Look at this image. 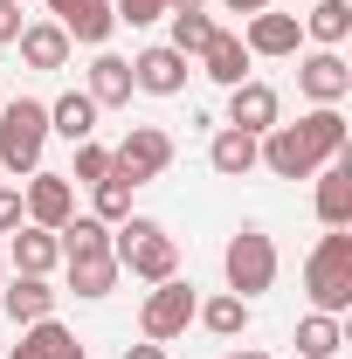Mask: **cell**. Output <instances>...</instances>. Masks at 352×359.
Instances as JSON below:
<instances>
[{
  "label": "cell",
  "mask_w": 352,
  "mask_h": 359,
  "mask_svg": "<svg viewBox=\"0 0 352 359\" xmlns=\"http://www.w3.org/2000/svg\"><path fill=\"white\" fill-rule=\"evenodd\" d=\"M304 297H311V311H325V318L352 311V235L346 228H325L318 249L304 256Z\"/></svg>",
  "instance_id": "obj_1"
},
{
  "label": "cell",
  "mask_w": 352,
  "mask_h": 359,
  "mask_svg": "<svg viewBox=\"0 0 352 359\" xmlns=\"http://www.w3.org/2000/svg\"><path fill=\"white\" fill-rule=\"evenodd\" d=\"M111 256H118V269H132V276H145V283L180 276V242L152 222V215H125V222L111 228Z\"/></svg>",
  "instance_id": "obj_2"
},
{
  "label": "cell",
  "mask_w": 352,
  "mask_h": 359,
  "mask_svg": "<svg viewBox=\"0 0 352 359\" xmlns=\"http://www.w3.org/2000/svg\"><path fill=\"white\" fill-rule=\"evenodd\" d=\"M42 145H48V104L7 97L0 104V173H42Z\"/></svg>",
  "instance_id": "obj_3"
},
{
  "label": "cell",
  "mask_w": 352,
  "mask_h": 359,
  "mask_svg": "<svg viewBox=\"0 0 352 359\" xmlns=\"http://www.w3.org/2000/svg\"><path fill=\"white\" fill-rule=\"evenodd\" d=\"M221 276H228L235 297H263L269 283H276V242H269L263 228L228 235V249H221Z\"/></svg>",
  "instance_id": "obj_4"
},
{
  "label": "cell",
  "mask_w": 352,
  "mask_h": 359,
  "mask_svg": "<svg viewBox=\"0 0 352 359\" xmlns=\"http://www.w3.org/2000/svg\"><path fill=\"white\" fill-rule=\"evenodd\" d=\"M194 311H201L194 283H187V276H166V283H152V290H145V304H138V332H145L152 346H173L180 332L194 325Z\"/></svg>",
  "instance_id": "obj_5"
},
{
  "label": "cell",
  "mask_w": 352,
  "mask_h": 359,
  "mask_svg": "<svg viewBox=\"0 0 352 359\" xmlns=\"http://www.w3.org/2000/svg\"><path fill=\"white\" fill-rule=\"evenodd\" d=\"M173 166V138L159 132V125H132V132L111 145V173H125L132 187H145V180H159Z\"/></svg>",
  "instance_id": "obj_6"
},
{
  "label": "cell",
  "mask_w": 352,
  "mask_h": 359,
  "mask_svg": "<svg viewBox=\"0 0 352 359\" xmlns=\"http://www.w3.org/2000/svg\"><path fill=\"white\" fill-rule=\"evenodd\" d=\"M187 76H194V62L180 48H166V42H152V48L132 55V90H145V97H180Z\"/></svg>",
  "instance_id": "obj_7"
},
{
  "label": "cell",
  "mask_w": 352,
  "mask_h": 359,
  "mask_svg": "<svg viewBox=\"0 0 352 359\" xmlns=\"http://www.w3.org/2000/svg\"><path fill=\"white\" fill-rule=\"evenodd\" d=\"M21 215L35 228H62L69 215H76V187L62 173H28L21 180Z\"/></svg>",
  "instance_id": "obj_8"
},
{
  "label": "cell",
  "mask_w": 352,
  "mask_h": 359,
  "mask_svg": "<svg viewBox=\"0 0 352 359\" xmlns=\"http://www.w3.org/2000/svg\"><path fill=\"white\" fill-rule=\"evenodd\" d=\"M256 166H269L276 180H311L318 173V159H311V145L297 125H269L263 138H256Z\"/></svg>",
  "instance_id": "obj_9"
},
{
  "label": "cell",
  "mask_w": 352,
  "mask_h": 359,
  "mask_svg": "<svg viewBox=\"0 0 352 359\" xmlns=\"http://www.w3.org/2000/svg\"><path fill=\"white\" fill-rule=\"evenodd\" d=\"M297 90H304L311 104H346L352 97V69L339 48H311L304 62H297Z\"/></svg>",
  "instance_id": "obj_10"
},
{
  "label": "cell",
  "mask_w": 352,
  "mask_h": 359,
  "mask_svg": "<svg viewBox=\"0 0 352 359\" xmlns=\"http://www.w3.org/2000/svg\"><path fill=\"white\" fill-rule=\"evenodd\" d=\"M48 14H55V28H62L69 42H83V48H104L111 28H118L111 0H48Z\"/></svg>",
  "instance_id": "obj_11"
},
{
  "label": "cell",
  "mask_w": 352,
  "mask_h": 359,
  "mask_svg": "<svg viewBox=\"0 0 352 359\" xmlns=\"http://www.w3.org/2000/svg\"><path fill=\"white\" fill-rule=\"evenodd\" d=\"M228 125L249 132V138H263L269 125H283V97H276L269 83H256V76L235 83V90H228Z\"/></svg>",
  "instance_id": "obj_12"
},
{
  "label": "cell",
  "mask_w": 352,
  "mask_h": 359,
  "mask_svg": "<svg viewBox=\"0 0 352 359\" xmlns=\"http://www.w3.org/2000/svg\"><path fill=\"white\" fill-rule=\"evenodd\" d=\"M297 42H304L297 14H276V7L249 14V28H242V48H249V55H297Z\"/></svg>",
  "instance_id": "obj_13"
},
{
  "label": "cell",
  "mask_w": 352,
  "mask_h": 359,
  "mask_svg": "<svg viewBox=\"0 0 352 359\" xmlns=\"http://www.w3.org/2000/svg\"><path fill=\"white\" fill-rule=\"evenodd\" d=\"M194 62H201V76H208V83L235 90V83H249V62H256V55L242 48V35H228V28H215V42L201 48Z\"/></svg>",
  "instance_id": "obj_14"
},
{
  "label": "cell",
  "mask_w": 352,
  "mask_h": 359,
  "mask_svg": "<svg viewBox=\"0 0 352 359\" xmlns=\"http://www.w3.org/2000/svg\"><path fill=\"white\" fill-rule=\"evenodd\" d=\"M7 263H14V276H48V269H62V242H55V228L21 222V228H14Z\"/></svg>",
  "instance_id": "obj_15"
},
{
  "label": "cell",
  "mask_w": 352,
  "mask_h": 359,
  "mask_svg": "<svg viewBox=\"0 0 352 359\" xmlns=\"http://www.w3.org/2000/svg\"><path fill=\"white\" fill-rule=\"evenodd\" d=\"M297 132H304V145H311V159H318V166H332V159H346V152H352L339 104H311L304 118H297Z\"/></svg>",
  "instance_id": "obj_16"
},
{
  "label": "cell",
  "mask_w": 352,
  "mask_h": 359,
  "mask_svg": "<svg viewBox=\"0 0 352 359\" xmlns=\"http://www.w3.org/2000/svg\"><path fill=\"white\" fill-rule=\"evenodd\" d=\"M0 311L14 318V325H42V318H55L48 276H7V283H0Z\"/></svg>",
  "instance_id": "obj_17"
},
{
  "label": "cell",
  "mask_w": 352,
  "mask_h": 359,
  "mask_svg": "<svg viewBox=\"0 0 352 359\" xmlns=\"http://www.w3.org/2000/svg\"><path fill=\"white\" fill-rule=\"evenodd\" d=\"M83 97L97 104V111H118V104H132V62H125V55H111V48H97Z\"/></svg>",
  "instance_id": "obj_18"
},
{
  "label": "cell",
  "mask_w": 352,
  "mask_h": 359,
  "mask_svg": "<svg viewBox=\"0 0 352 359\" xmlns=\"http://www.w3.org/2000/svg\"><path fill=\"white\" fill-rule=\"evenodd\" d=\"M318 222L325 228H346L352 222V152L346 159H332V166H318Z\"/></svg>",
  "instance_id": "obj_19"
},
{
  "label": "cell",
  "mask_w": 352,
  "mask_h": 359,
  "mask_svg": "<svg viewBox=\"0 0 352 359\" xmlns=\"http://www.w3.org/2000/svg\"><path fill=\"white\" fill-rule=\"evenodd\" d=\"M14 48H21V62H28V69H62L76 42H69V35H62L55 21H28V28L14 35Z\"/></svg>",
  "instance_id": "obj_20"
},
{
  "label": "cell",
  "mask_w": 352,
  "mask_h": 359,
  "mask_svg": "<svg viewBox=\"0 0 352 359\" xmlns=\"http://www.w3.org/2000/svg\"><path fill=\"white\" fill-rule=\"evenodd\" d=\"M48 138H69V145L97 138V104H90L83 90H62V97L48 104Z\"/></svg>",
  "instance_id": "obj_21"
},
{
  "label": "cell",
  "mask_w": 352,
  "mask_h": 359,
  "mask_svg": "<svg viewBox=\"0 0 352 359\" xmlns=\"http://www.w3.org/2000/svg\"><path fill=\"white\" fill-rule=\"evenodd\" d=\"M62 269H69V290H76V297H90V304H97V297H111V290H118V276H125L111 249H97V256H69Z\"/></svg>",
  "instance_id": "obj_22"
},
{
  "label": "cell",
  "mask_w": 352,
  "mask_h": 359,
  "mask_svg": "<svg viewBox=\"0 0 352 359\" xmlns=\"http://www.w3.org/2000/svg\"><path fill=\"white\" fill-rule=\"evenodd\" d=\"M208 166H215L221 180L256 173V138H249V132H235V125H221V132L208 138Z\"/></svg>",
  "instance_id": "obj_23"
},
{
  "label": "cell",
  "mask_w": 352,
  "mask_h": 359,
  "mask_svg": "<svg viewBox=\"0 0 352 359\" xmlns=\"http://www.w3.org/2000/svg\"><path fill=\"white\" fill-rule=\"evenodd\" d=\"M297 28H304L318 48H339L352 35V0H318L311 14H297Z\"/></svg>",
  "instance_id": "obj_24"
},
{
  "label": "cell",
  "mask_w": 352,
  "mask_h": 359,
  "mask_svg": "<svg viewBox=\"0 0 352 359\" xmlns=\"http://www.w3.org/2000/svg\"><path fill=\"white\" fill-rule=\"evenodd\" d=\"M194 325H208L215 339H242V332H249V297L221 290V297H208V304L194 311Z\"/></svg>",
  "instance_id": "obj_25"
},
{
  "label": "cell",
  "mask_w": 352,
  "mask_h": 359,
  "mask_svg": "<svg viewBox=\"0 0 352 359\" xmlns=\"http://www.w3.org/2000/svg\"><path fill=\"white\" fill-rule=\"evenodd\" d=\"M21 346L35 359H90L83 346H76V332L69 325H55V318H42V325H21Z\"/></svg>",
  "instance_id": "obj_26"
},
{
  "label": "cell",
  "mask_w": 352,
  "mask_h": 359,
  "mask_svg": "<svg viewBox=\"0 0 352 359\" xmlns=\"http://www.w3.org/2000/svg\"><path fill=\"white\" fill-rule=\"evenodd\" d=\"M166 21H173V42H166V48H180L187 62H194L201 48L215 42V14H208V7H173Z\"/></svg>",
  "instance_id": "obj_27"
},
{
  "label": "cell",
  "mask_w": 352,
  "mask_h": 359,
  "mask_svg": "<svg viewBox=\"0 0 352 359\" xmlns=\"http://www.w3.org/2000/svg\"><path fill=\"white\" fill-rule=\"evenodd\" d=\"M339 346H346V325L339 318H325V311L297 318V359H332Z\"/></svg>",
  "instance_id": "obj_28"
},
{
  "label": "cell",
  "mask_w": 352,
  "mask_h": 359,
  "mask_svg": "<svg viewBox=\"0 0 352 359\" xmlns=\"http://www.w3.org/2000/svg\"><path fill=\"white\" fill-rule=\"evenodd\" d=\"M132 194H138V187H132L125 173H104L97 187H90V215H97L104 228H118L125 215H132Z\"/></svg>",
  "instance_id": "obj_29"
},
{
  "label": "cell",
  "mask_w": 352,
  "mask_h": 359,
  "mask_svg": "<svg viewBox=\"0 0 352 359\" xmlns=\"http://www.w3.org/2000/svg\"><path fill=\"white\" fill-rule=\"evenodd\" d=\"M111 173V145H97V138H83V145H76V159H69V187H97V180Z\"/></svg>",
  "instance_id": "obj_30"
},
{
  "label": "cell",
  "mask_w": 352,
  "mask_h": 359,
  "mask_svg": "<svg viewBox=\"0 0 352 359\" xmlns=\"http://www.w3.org/2000/svg\"><path fill=\"white\" fill-rule=\"evenodd\" d=\"M111 14L132 28H152V21H166V0H111Z\"/></svg>",
  "instance_id": "obj_31"
},
{
  "label": "cell",
  "mask_w": 352,
  "mask_h": 359,
  "mask_svg": "<svg viewBox=\"0 0 352 359\" xmlns=\"http://www.w3.org/2000/svg\"><path fill=\"white\" fill-rule=\"evenodd\" d=\"M21 222H28L21 215V187H0V235H14Z\"/></svg>",
  "instance_id": "obj_32"
},
{
  "label": "cell",
  "mask_w": 352,
  "mask_h": 359,
  "mask_svg": "<svg viewBox=\"0 0 352 359\" xmlns=\"http://www.w3.org/2000/svg\"><path fill=\"white\" fill-rule=\"evenodd\" d=\"M21 28H28V21H21V0H0V48H14Z\"/></svg>",
  "instance_id": "obj_33"
},
{
  "label": "cell",
  "mask_w": 352,
  "mask_h": 359,
  "mask_svg": "<svg viewBox=\"0 0 352 359\" xmlns=\"http://www.w3.org/2000/svg\"><path fill=\"white\" fill-rule=\"evenodd\" d=\"M125 359H166V346H152V339H138V346H125Z\"/></svg>",
  "instance_id": "obj_34"
},
{
  "label": "cell",
  "mask_w": 352,
  "mask_h": 359,
  "mask_svg": "<svg viewBox=\"0 0 352 359\" xmlns=\"http://www.w3.org/2000/svg\"><path fill=\"white\" fill-rule=\"evenodd\" d=\"M269 0H228V14H263Z\"/></svg>",
  "instance_id": "obj_35"
},
{
  "label": "cell",
  "mask_w": 352,
  "mask_h": 359,
  "mask_svg": "<svg viewBox=\"0 0 352 359\" xmlns=\"http://www.w3.org/2000/svg\"><path fill=\"white\" fill-rule=\"evenodd\" d=\"M228 359H269V353H263V346H242V353H228Z\"/></svg>",
  "instance_id": "obj_36"
},
{
  "label": "cell",
  "mask_w": 352,
  "mask_h": 359,
  "mask_svg": "<svg viewBox=\"0 0 352 359\" xmlns=\"http://www.w3.org/2000/svg\"><path fill=\"white\" fill-rule=\"evenodd\" d=\"M173 7H201V0H166V14H173Z\"/></svg>",
  "instance_id": "obj_37"
},
{
  "label": "cell",
  "mask_w": 352,
  "mask_h": 359,
  "mask_svg": "<svg viewBox=\"0 0 352 359\" xmlns=\"http://www.w3.org/2000/svg\"><path fill=\"white\" fill-rule=\"evenodd\" d=\"M0 283H7V263H0Z\"/></svg>",
  "instance_id": "obj_38"
},
{
  "label": "cell",
  "mask_w": 352,
  "mask_h": 359,
  "mask_svg": "<svg viewBox=\"0 0 352 359\" xmlns=\"http://www.w3.org/2000/svg\"><path fill=\"white\" fill-rule=\"evenodd\" d=\"M0 104H7V90H0Z\"/></svg>",
  "instance_id": "obj_39"
}]
</instances>
